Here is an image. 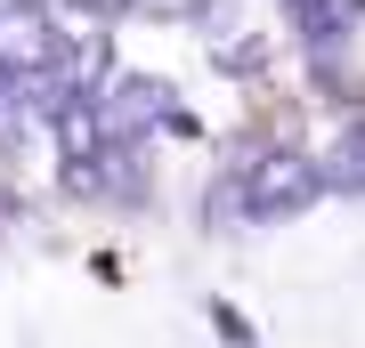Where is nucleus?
Masks as SVG:
<instances>
[{
	"label": "nucleus",
	"instance_id": "obj_1",
	"mask_svg": "<svg viewBox=\"0 0 365 348\" xmlns=\"http://www.w3.org/2000/svg\"><path fill=\"white\" fill-rule=\"evenodd\" d=\"M317 186H325V162H309L300 146H268V154L244 170V211L276 219V211H300Z\"/></svg>",
	"mask_w": 365,
	"mask_h": 348
},
{
	"label": "nucleus",
	"instance_id": "obj_2",
	"mask_svg": "<svg viewBox=\"0 0 365 348\" xmlns=\"http://www.w3.org/2000/svg\"><path fill=\"white\" fill-rule=\"evenodd\" d=\"M0 65H9V73H49L57 65L49 16H41L33 0H9V9H0Z\"/></svg>",
	"mask_w": 365,
	"mask_h": 348
},
{
	"label": "nucleus",
	"instance_id": "obj_3",
	"mask_svg": "<svg viewBox=\"0 0 365 348\" xmlns=\"http://www.w3.org/2000/svg\"><path fill=\"white\" fill-rule=\"evenodd\" d=\"M98 122H106V138H122L138 122H170V90L163 81H114V105H98Z\"/></svg>",
	"mask_w": 365,
	"mask_h": 348
},
{
	"label": "nucleus",
	"instance_id": "obj_4",
	"mask_svg": "<svg viewBox=\"0 0 365 348\" xmlns=\"http://www.w3.org/2000/svg\"><path fill=\"white\" fill-rule=\"evenodd\" d=\"M325 186H349V194H365V130L349 122L341 138L325 146Z\"/></svg>",
	"mask_w": 365,
	"mask_h": 348
},
{
	"label": "nucleus",
	"instance_id": "obj_5",
	"mask_svg": "<svg viewBox=\"0 0 365 348\" xmlns=\"http://www.w3.org/2000/svg\"><path fill=\"white\" fill-rule=\"evenodd\" d=\"M73 9H90V16H114V9H130V0H73Z\"/></svg>",
	"mask_w": 365,
	"mask_h": 348
},
{
	"label": "nucleus",
	"instance_id": "obj_6",
	"mask_svg": "<svg viewBox=\"0 0 365 348\" xmlns=\"http://www.w3.org/2000/svg\"><path fill=\"white\" fill-rule=\"evenodd\" d=\"M146 9H195V0H146Z\"/></svg>",
	"mask_w": 365,
	"mask_h": 348
},
{
	"label": "nucleus",
	"instance_id": "obj_7",
	"mask_svg": "<svg viewBox=\"0 0 365 348\" xmlns=\"http://www.w3.org/2000/svg\"><path fill=\"white\" fill-rule=\"evenodd\" d=\"M357 9H365V0H357Z\"/></svg>",
	"mask_w": 365,
	"mask_h": 348
}]
</instances>
